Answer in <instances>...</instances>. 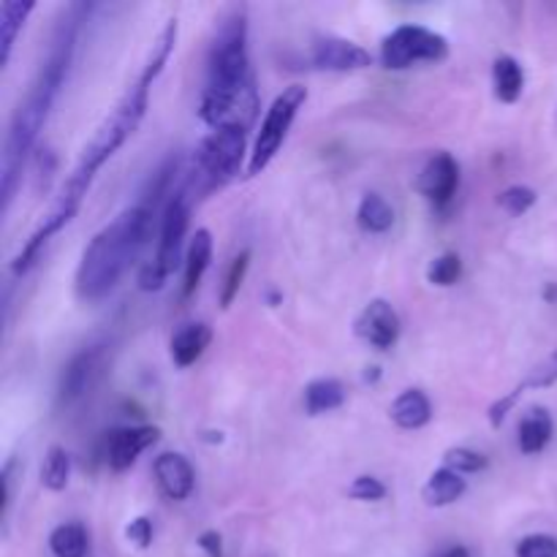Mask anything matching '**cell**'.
Returning a JSON list of instances; mask_svg holds the SVG:
<instances>
[{
    "label": "cell",
    "instance_id": "cell-1",
    "mask_svg": "<svg viewBox=\"0 0 557 557\" xmlns=\"http://www.w3.org/2000/svg\"><path fill=\"white\" fill-rule=\"evenodd\" d=\"M82 9H85V5H71L69 14L58 22V27H54L52 33V41H49L47 58H44L36 79L30 82V90L22 98L14 117H11L9 123L3 158H0V196H3V212L11 207L16 185H20L22 166H25L38 134H41L44 125H47L49 112H52L54 101H58L60 90H63L65 85L71 63H74L76 30H79V16L76 14H79Z\"/></svg>",
    "mask_w": 557,
    "mask_h": 557
},
{
    "label": "cell",
    "instance_id": "cell-2",
    "mask_svg": "<svg viewBox=\"0 0 557 557\" xmlns=\"http://www.w3.org/2000/svg\"><path fill=\"white\" fill-rule=\"evenodd\" d=\"M259 109L256 79L248 54V11L234 5L221 16L207 54V82L199 101V120L207 128L239 123L250 128Z\"/></svg>",
    "mask_w": 557,
    "mask_h": 557
},
{
    "label": "cell",
    "instance_id": "cell-3",
    "mask_svg": "<svg viewBox=\"0 0 557 557\" xmlns=\"http://www.w3.org/2000/svg\"><path fill=\"white\" fill-rule=\"evenodd\" d=\"M147 103H150V85L136 79L134 85L123 92L117 107L109 112V117L98 125V131L85 145V150H82L79 161H76L74 172H71L69 177L79 180V183L85 185H92V180L101 172L103 163H107L109 158L128 141V136L139 128L141 117H145L147 112Z\"/></svg>",
    "mask_w": 557,
    "mask_h": 557
},
{
    "label": "cell",
    "instance_id": "cell-4",
    "mask_svg": "<svg viewBox=\"0 0 557 557\" xmlns=\"http://www.w3.org/2000/svg\"><path fill=\"white\" fill-rule=\"evenodd\" d=\"M136 261L134 250H131L128 237H125L123 226L114 218L109 226H103L96 237L87 243V248L82 250L79 267H76V297L82 302H98V299L107 297L117 281L123 277V272L128 270Z\"/></svg>",
    "mask_w": 557,
    "mask_h": 557
},
{
    "label": "cell",
    "instance_id": "cell-5",
    "mask_svg": "<svg viewBox=\"0 0 557 557\" xmlns=\"http://www.w3.org/2000/svg\"><path fill=\"white\" fill-rule=\"evenodd\" d=\"M248 131L239 123H228L212 128L199 141L194 156V185L201 194H212L237 177L248 150Z\"/></svg>",
    "mask_w": 557,
    "mask_h": 557
},
{
    "label": "cell",
    "instance_id": "cell-6",
    "mask_svg": "<svg viewBox=\"0 0 557 557\" xmlns=\"http://www.w3.org/2000/svg\"><path fill=\"white\" fill-rule=\"evenodd\" d=\"M305 101H308V87L302 85H292L281 96H275V101L267 109L264 120H261L259 134H256L253 150H250L248 158V169H245L248 177H259L275 161V156L281 152L283 141H286L288 131H292L294 120H297Z\"/></svg>",
    "mask_w": 557,
    "mask_h": 557
},
{
    "label": "cell",
    "instance_id": "cell-7",
    "mask_svg": "<svg viewBox=\"0 0 557 557\" xmlns=\"http://www.w3.org/2000/svg\"><path fill=\"white\" fill-rule=\"evenodd\" d=\"M446 58V36L422 25H400L381 41V65L389 71H406L417 63H444Z\"/></svg>",
    "mask_w": 557,
    "mask_h": 557
},
{
    "label": "cell",
    "instance_id": "cell-8",
    "mask_svg": "<svg viewBox=\"0 0 557 557\" xmlns=\"http://www.w3.org/2000/svg\"><path fill=\"white\" fill-rule=\"evenodd\" d=\"M190 223V201L185 190L174 194L172 199L166 201L161 212V237H158V253L156 261L163 267V270L172 275L180 264V256H183V243L185 234H188Z\"/></svg>",
    "mask_w": 557,
    "mask_h": 557
},
{
    "label": "cell",
    "instance_id": "cell-9",
    "mask_svg": "<svg viewBox=\"0 0 557 557\" xmlns=\"http://www.w3.org/2000/svg\"><path fill=\"white\" fill-rule=\"evenodd\" d=\"M400 315L392 308V302H386V299L381 297L370 299L362 308V313L357 315V321H354V335H357L359 341L368 343V346L379 348V351L395 348V343L400 341Z\"/></svg>",
    "mask_w": 557,
    "mask_h": 557
},
{
    "label": "cell",
    "instance_id": "cell-10",
    "mask_svg": "<svg viewBox=\"0 0 557 557\" xmlns=\"http://www.w3.org/2000/svg\"><path fill=\"white\" fill-rule=\"evenodd\" d=\"M460 188V163L451 152H435L417 177V190L435 207L444 210L451 205Z\"/></svg>",
    "mask_w": 557,
    "mask_h": 557
},
{
    "label": "cell",
    "instance_id": "cell-11",
    "mask_svg": "<svg viewBox=\"0 0 557 557\" xmlns=\"http://www.w3.org/2000/svg\"><path fill=\"white\" fill-rule=\"evenodd\" d=\"M310 60L319 71H335V74H348V71H362L373 65V54L362 44L341 36H324L310 49Z\"/></svg>",
    "mask_w": 557,
    "mask_h": 557
},
{
    "label": "cell",
    "instance_id": "cell-12",
    "mask_svg": "<svg viewBox=\"0 0 557 557\" xmlns=\"http://www.w3.org/2000/svg\"><path fill=\"white\" fill-rule=\"evenodd\" d=\"M158 438H161V430L150 428V424L114 430L107 441L109 468H112L114 473L128 471V468H134V462L139 460L141 451H147L152 444H158Z\"/></svg>",
    "mask_w": 557,
    "mask_h": 557
},
{
    "label": "cell",
    "instance_id": "cell-13",
    "mask_svg": "<svg viewBox=\"0 0 557 557\" xmlns=\"http://www.w3.org/2000/svg\"><path fill=\"white\" fill-rule=\"evenodd\" d=\"M101 346H92L69 359V364H65L58 381V400L63 403V406H71V403L79 400V397L90 389L96 375L101 373Z\"/></svg>",
    "mask_w": 557,
    "mask_h": 557
},
{
    "label": "cell",
    "instance_id": "cell-14",
    "mask_svg": "<svg viewBox=\"0 0 557 557\" xmlns=\"http://www.w3.org/2000/svg\"><path fill=\"white\" fill-rule=\"evenodd\" d=\"M152 473H156L158 490L166 495L169 500H188L196 487V473L188 457L177 455V451H163L152 462Z\"/></svg>",
    "mask_w": 557,
    "mask_h": 557
},
{
    "label": "cell",
    "instance_id": "cell-15",
    "mask_svg": "<svg viewBox=\"0 0 557 557\" xmlns=\"http://www.w3.org/2000/svg\"><path fill=\"white\" fill-rule=\"evenodd\" d=\"M212 343V330L205 321H194V324L180 326L172 335V343H169V354H172L174 368L185 370L190 364H196L201 359V354L210 348Z\"/></svg>",
    "mask_w": 557,
    "mask_h": 557
},
{
    "label": "cell",
    "instance_id": "cell-16",
    "mask_svg": "<svg viewBox=\"0 0 557 557\" xmlns=\"http://www.w3.org/2000/svg\"><path fill=\"white\" fill-rule=\"evenodd\" d=\"M389 419L400 430H422L433 419V403L422 389H406L392 403Z\"/></svg>",
    "mask_w": 557,
    "mask_h": 557
},
{
    "label": "cell",
    "instance_id": "cell-17",
    "mask_svg": "<svg viewBox=\"0 0 557 557\" xmlns=\"http://www.w3.org/2000/svg\"><path fill=\"white\" fill-rule=\"evenodd\" d=\"M212 261V234L210 228H199L190 239L188 250H185V277H183V297H194L199 288L201 277L210 270Z\"/></svg>",
    "mask_w": 557,
    "mask_h": 557
},
{
    "label": "cell",
    "instance_id": "cell-18",
    "mask_svg": "<svg viewBox=\"0 0 557 557\" xmlns=\"http://www.w3.org/2000/svg\"><path fill=\"white\" fill-rule=\"evenodd\" d=\"M468 493V482L460 473L449 471V468H438L428 484L422 487V500L430 509H446V506L457 504L462 495Z\"/></svg>",
    "mask_w": 557,
    "mask_h": 557
},
{
    "label": "cell",
    "instance_id": "cell-19",
    "mask_svg": "<svg viewBox=\"0 0 557 557\" xmlns=\"http://www.w3.org/2000/svg\"><path fill=\"white\" fill-rule=\"evenodd\" d=\"M302 403L308 417H324L346 403V386L337 379H315L305 386Z\"/></svg>",
    "mask_w": 557,
    "mask_h": 557
},
{
    "label": "cell",
    "instance_id": "cell-20",
    "mask_svg": "<svg viewBox=\"0 0 557 557\" xmlns=\"http://www.w3.org/2000/svg\"><path fill=\"white\" fill-rule=\"evenodd\" d=\"M555 435V422L547 408H531L520 422V451L522 455H542Z\"/></svg>",
    "mask_w": 557,
    "mask_h": 557
},
{
    "label": "cell",
    "instance_id": "cell-21",
    "mask_svg": "<svg viewBox=\"0 0 557 557\" xmlns=\"http://www.w3.org/2000/svg\"><path fill=\"white\" fill-rule=\"evenodd\" d=\"M493 87L500 103H517L525 90V71L511 54H498L493 63Z\"/></svg>",
    "mask_w": 557,
    "mask_h": 557
},
{
    "label": "cell",
    "instance_id": "cell-22",
    "mask_svg": "<svg viewBox=\"0 0 557 557\" xmlns=\"http://www.w3.org/2000/svg\"><path fill=\"white\" fill-rule=\"evenodd\" d=\"M36 11V3L33 0H5L3 5H0V47H3V52H0V63H9L11 60V49H14L16 44V36H20V30L25 27L27 16Z\"/></svg>",
    "mask_w": 557,
    "mask_h": 557
},
{
    "label": "cell",
    "instance_id": "cell-23",
    "mask_svg": "<svg viewBox=\"0 0 557 557\" xmlns=\"http://www.w3.org/2000/svg\"><path fill=\"white\" fill-rule=\"evenodd\" d=\"M177 33H180L177 20H169L166 25H163V30L158 33L156 44H152L150 54H147L145 65H141L139 79L145 82V85H150V87H152V82H156L158 76H161V71L166 69L169 58H172L174 47H177Z\"/></svg>",
    "mask_w": 557,
    "mask_h": 557
},
{
    "label": "cell",
    "instance_id": "cell-24",
    "mask_svg": "<svg viewBox=\"0 0 557 557\" xmlns=\"http://www.w3.org/2000/svg\"><path fill=\"white\" fill-rule=\"evenodd\" d=\"M357 223L368 234H384L395 226V210L381 194H364L357 207Z\"/></svg>",
    "mask_w": 557,
    "mask_h": 557
},
{
    "label": "cell",
    "instance_id": "cell-25",
    "mask_svg": "<svg viewBox=\"0 0 557 557\" xmlns=\"http://www.w3.org/2000/svg\"><path fill=\"white\" fill-rule=\"evenodd\" d=\"M49 549L54 557H85L87 531L82 522H63L49 533Z\"/></svg>",
    "mask_w": 557,
    "mask_h": 557
},
{
    "label": "cell",
    "instance_id": "cell-26",
    "mask_svg": "<svg viewBox=\"0 0 557 557\" xmlns=\"http://www.w3.org/2000/svg\"><path fill=\"white\" fill-rule=\"evenodd\" d=\"M71 479V457L63 446H49L41 466V484L49 493H63Z\"/></svg>",
    "mask_w": 557,
    "mask_h": 557
},
{
    "label": "cell",
    "instance_id": "cell-27",
    "mask_svg": "<svg viewBox=\"0 0 557 557\" xmlns=\"http://www.w3.org/2000/svg\"><path fill=\"white\" fill-rule=\"evenodd\" d=\"M248 267H250V250L245 248L234 256V261L228 264L226 277H223V286H221V308L223 310L232 308L234 299H237L239 288H243V283H245V275H248Z\"/></svg>",
    "mask_w": 557,
    "mask_h": 557
},
{
    "label": "cell",
    "instance_id": "cell-28",
    "mask_svg": "<svg viewBox=\"0 0 557 557\" xmlns=\"http://www.w3.org/2000/svg\"><path fill=\"white\" fill-rule=\"evenodd\" d=\"M487 466H490L487 457L468 449V446H451V449L444 451V468L460 473V476H466V473H479Z\"/></svg>",
    "mask_w": 557,
    "mask_h": 557
},
{
    "label": "cell",
    "instance_id": "cell-29",
    "mask_svg": "<svg viewBox=\"0 0 557 557\" xmlns=\"http://www.w3.org/2000/svg\"><path fill=\"white\" fill-rule=\"evenodd\" d=\"M462 275V261L457 253H444L438 259L430 261L428 267V281L438 288H449L460 281Z\"/></svg>",
    "mask_w": 557,
    "mask_h": 557
},
{
    "label": "cell",
    "instance_id": "cell-30",
    "mask_svg": "<svg viewBox=\"0 0 557 557\" xmlns=\"http://www.w3.org/2000/svg\"><path fill=\"white\" fill-rule=\"evenodd\" d=\"M536 199H539L536 190L528 188V185H511V188H506L504 194L498 196V207L506 212V215L520 218L536 205Z\"/></svg>",
    "mask_w": 557,
    "mask_h": 557
},
{
    "label": "cell",
    "instance_id": "cell-31",
    "mask_svg": "<svg viewBox=\"0 0 557 557\" xmlns=\"http://www.w3.org/2000/svg\"><path fill=\"white\" fill-rule=\"evenodd\" d=\"M553 384H557V351L549 354V357L544 359V362H539L533 370H528V375L517 384V389L525 395L528 389H547V386Z\"/></svg>",
    "mask_w": 557,
    "mask_h": 557
},
{
    "label": "cell",
    "instance_id": "cell-32",
    "mask_svg": "<svg viewBox=\"0 0 557 557\" xmlns=\"http://www.w3.org/2000/svg\"><path fill=\"white\" fill-rule=\"evenodd\" d=\"M386 484L375 476H357L351 484H348V498L362 500V504H375V500L386 498Z\"/></svg>",
    "mask_w": 557,
    "mask_h": 557
},
{
    "label": "cell",
    "instance_id": "cell-33",
    "mask_svg": "<svg viewBox=\"0 0 557 557\" xmlns=\"http://www.w3.org/2000/svg\"><path fill=\"white\" fill-rule=\"evenodd\" d=\"M517 557H557V539L547 533H533L525 536L515 549Z\"/></svg>",
    "mask_w": 557,
    "mask_h": 557
},
{
    "label": "cell",
    "instance_id": "cell-34",
    "mask_svg": "<svg viewBox=\"0 0 557 557\" xmlns=\"http://www.w3.org/2000/svg\"><path fill=\"white\" fill-rule=\"evenodd\" d=\"M169 281V272L163 270L161 264H158L156 259L147 261V264H141L139 275H136V286L141 288V292L152 294V292H161L163 286H166Z\"/></svg>",
    "mask_w": 557,
    "mask_h": 557
},
{
    "label": "cell",
    "instance_id": "cell-35",
    "mask_svg": "<svg viewBox=\"0 0 557 557\" xmlns=\"http://www.w3.org/2000/svg\"><path fill=\"white\" fill-rule=\"evenodd\" d=\"M125 539H128L136 549H147L152 544V522L147 520V517H136V520H131L128 528H125Z\"/></svg>",
    "mask_w": 557,
    "mask_h": 557
},
{
    "label": "cell",
    "instance_id": "cell-36",
    "mask_svg": "<svg viewBox=\"0 0 557 557\" xmlns=\"http://www.w3.org/2000/svg\"><path fill=\"white\" fill-rule=\"evenodd\" d=\"M520 397H522V392L515 386V392H509V395H504L500 400H495L487 411L490 424H493V428H500V424L506 422V417L511 413V408L517 406V400H520Z\"/></svg>",
    "mask_w": 557,
    "mask_h": 557
},
{
    "label": "cell",
    "instance_id": "cell-37",
    "mask_svg": "<svg viewBox=\"0 0 557 557\" xmlns=\"http://www.w3.org/2000/svg\"><path fill=\"white\" fill-rule=\"evenodd\" d=\"M199 547L205 549L207 557H223V539L218 531H205L199 536Z\"/></svg>",
    "mask_w": 557,
    "mask_h": 557
},
{
    "label": "cell",
    "instance_id": "cell-38",
    "mask_svg": "<svg viewBox=\"0 0 557 557\" xmlns=\"http://www.w3.org/2000/svg\"><path fill=\"white\" fill-rule=\"evenodd\" d=\"M444 557H471V553H468L466 547H451L449 553H446Z\"/></svg>",
    "mask_w": 557,
    "mask_h": 557
},
{
    "label": "cell",
    "instance_id": "cell-39",
    "mask_svg": "<svg viewBox=\"0 0 557 557\" xmlns=\"http://www.w3.org/2000/svg\"><path fill=\"white\" fill-rule=\"evenodd\" d=\"M544 297H547L549 302H557V283H549L547 292H544Z\"/></svg>",
    "mask_w": 557,
    "mask_h": 557
}]
</instances>
